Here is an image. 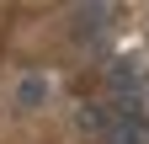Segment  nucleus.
<instances>
[{
    "instance_id": "20e7f679",
    "label": "nucleus",
    "mask_w": 149,
    "mask_h": 144,
    "mask_svg": "<svg viewBox=\"0 0 149 144\" xmlns=\"http://www.w3.org/2000/svg\"><path fill=\"white\" fill-rule=\"evenodd\" d=\"M74 123H80L85 134H107V128H112V117L101 112V107H80V117H74Z\"/></svg>"
},
{
    "instance_id": "7ed1b4c3",
    "label": "nucleus",
    "mask_w": 149,
    "mask_h": 144,
    "mask_svg": "<svg viewBox=\"0 0 149 144\" xmlns=\"http://www.w3.org/2000/svg\"><path fill=\"white\" fill-rule=\"evenodd\" d=\"M48 101V75H22V85H16V107L22 112H32V107Z\"/></svg>"
},
{
    "instance_id": "f03ea898",
    "label": "nucleus",
    "mask_w": 149,
    "mask_h": 144,
    "mask_svg": "<svg viewBox=\"0 0 149 144\" xmlns=\"http://www.w3.org/2000/svg\"><path fill=\"white\" fill-rule=\"evenodd\" d=\"M144 139H149V123H144L139 112H133V117L117 112V117H112V128H107V144H144Z\"/></svg>"
},
{
    "instance_id": "f257e3e1",
    "label": "nucleus",
    "mask_w": 149,
    "mask_h": 144,
    "mask_svg": "<svg viewBox=\"0 0 149 144\" xmlns=\"http://www.w3.org/2000/svg\"><path fill=\"white\" fill-rule=\"evenodd\" d=\"M69 27H74V38H80V43L101 38V32L112 27V6H80V11L69 16Z\"/></svg>"
}]
</instances>
